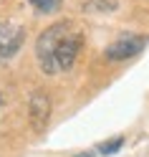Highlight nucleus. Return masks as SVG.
Wrapping results in <instances>:
<instances>
[{"label": "nucleus", "instance_id": "f257e3e1", "mask_svg": "<svg viewBox=\"0 0 149 157\" xmlns=\"http://www.w3.org/2000/svg\"><path fill=\"white\" fill-rule=\"evenodd\" d=\"M71 31H73V25L68 23V21H61V23L48 25L46 31L38 36L35 58H38V66L43 68V74H48V76L58 74V71H56V61H53V58H56V48H58V43H61Z\"/></svg>", "mask_w": 149, "mask_h": 157}, {"label": "nucleus", "instance_id": "f03ea898", "mask_svg": "<svg viewBox=\"0 0 149 157\" xmlns=\"http://www.w3.org/2000/svg\"><path fill=\"white\" fill-rule=\"evenodd\" d=\"M147 43H149L147 36H139V33H121L119 38H114V41L106 46L104 58H106V61H129V58H134L136 53H142Z\"/></svg>", "mask_w": 149, "mask_h": 157}, {"label": "nucleus", "instance_id": "7ed1b4c3", "mask_svg": "<svg viewBox=\"0 0 149 157\" xmlns=\"http://www.w3.org/2000/svg\"><path fill=\"white\" fill-rule=\"evenodd\" d=\"M25 41V28L15 21H0V63L13 61Z\"/></svg>", "mask_w": 149, "mask_h": 157}, {"label": "nucleus", "instance_id": "20e7f679", "mask_svg": "<svg viewBox=\"0 0 149 157\" xmlns=\"http://www.w3.org/2000/svg\"><path fill=\"white\" fill-rule=\"evenodd\" d=\"M78 51H81V33L71 31L56 48V58H53L56 61V71H68V68H73Z\"/></svg>", "mask_w": 149, "mask_h": 157}, {"label": "nucleus", "instance_id": "39448f33", "mask_svg": "<svg viewBox=\"0 0 149 157\" xmlns=\"http://www.w3.org/2000/svg\"><path fill=\"white\" fill-rule=\"evenodd\" d=\"M28 114H31V124L35 132H43L48 124V117H51V99H48L46 91H35L31 96V104H28Z\"/></svg>", "mask_w": 149, "mask_h": 157}, {"label": "nucleus", "instance_id": "423d86ee", "mask_svg": "<svg viewBox=\"0 0 149 157\" xmlns=\"http://www.w3.org/2000/svg\"><path fill=\"white\" fill-rule=\"evenodd\" d=\"M116 8H119L116 0H88V3L84 5V10H86V13H94V10H99V13H111V10H116Z\"/></svg>", "mask_w": 149, "mask_h": 157}, {"label": "nucleus", "instance_id": "0eeeda50", "mask_svg": "<svg viewBox=\"0 0 149 157\" xmlns=\"http://www.w3.org/2000/svg\"><path fill=\"white\" fill-rule=\"evenodd\" d=\"M61 3H63V0H31L33 10L41 13V15H51V13H56L58 8H61Z\"/></svg>", "mask_w": 149, "mask_h": 157}, {"label": "nucleus", "instance_id": "6e6552de", "mask_svg": "<svg viewBox=\"0 0 149 157\" xmlns=\"http://www.w3.org/2000/svg\"><path fill=\"white\" fill-rule=\"evenodd\" d=\"M124 147V137H114V140H106L99 144V155H116Z\"/></svg>", "mask_w": 149, "mask_h": 157}, {"label": "nucleus", "instance_id": "1a4fd4ad", "mask_svg": "<svg viewBox=\"0 0 149 157\" xmlns=\"http://www.w3.org/2000/svg\"><path fill=\"white\" fill-rule=\"evenodd\" d=\"M76 157H94V152H81V155H76Z\"/></svg>", "mask_w": 149, "mask_h": 157}]
</instances>
